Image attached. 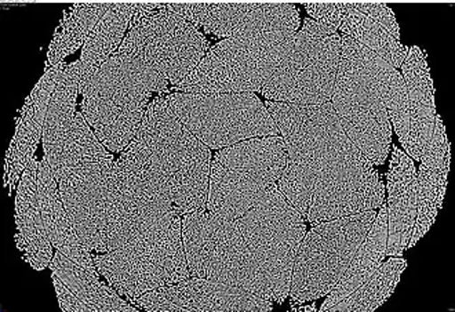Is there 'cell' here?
<instances>
[{"instance_id": "1", "label": "cell", "mask_w": 455, "mask_h": 312, "mask_svg": "<svg viewBox=\"0 0 455 312\" xmlns=\"http://www.w3.org/2000/svg\"><path fill=\"white\" fill-rule=\"evenodd\" d=\"M120 158L141 167L164 192L176 213L206 207L212 152L185 129L166 97H156L149 104L136 137Z\"/></svg>"}, {"instance_id": "2", "label": "cell", "mask_w": 455, "mask_h": 312, "mask_svg": "<svg viewBox=\"0 0 455 312\" xmlns=\"http://www.w3.org/2000/svg\"><path fill=\"white\" fill-rule=\"evenodd\" d=\"M265 107L283 134L287 164H304L316 174L312 201L359 186L376 172L345 133L331 102L267 101Z\"/></svg>"}, {"instance_id": "3", "label": "cell", "mask_w": 455, "mask_h": 312, "mask_svg": "<svg viewBox=\"0 0 455 312\" xmlns=\"http://www.w3.org/2000/svg\"><path fill=\"white\" fill-rule=\"evenodd\" d=\"M94 263L112 288L129 301L188 279L191 274L182 242L181 217L169 212L124 248L94 257Z\"/></svg>"}, {"instance_id": "4", "label": "cell", "mask_w": 455, "mask_h": 312, "mask_svg": "<svg viewBox=\"0 0 455 312\" xmlns=\"http://www.w3.org/2000/svg\"><path fill=\"white\" fill-rule=\"evenodd\" d=\"M236 223L259 267L262 299L283 304L307 229L304 217L275 184Z\"/></svg>"}, {"instance_id": "5", "label": "cell", "mask_w": 455, "mask_h": 312, "mask_svg": "<svg viewBox=\"0 0 455 312\" xmlns=\"http://www.w3.org/2000/svg\"><path fill=\"white\" fill-rule=\"evenodd\" d=\"M286 166L283 137H259L225 147L212 164L207 211L240 219L279 181Z\"/></svg>"}, {"instance_id": "6", "label": "cell", "mask_w": 455, "mask_h": 312, "mask_svg": "<svg viewBox=\"0 0 455 312\" xmlns=\"http://www.w3.org/2000/svg\"><path fill=\"white\" fill-rule=\"evenodd\" d=\"M376 217L377 212L367 211L315 224L294 260L290 286L292 306L317 300L336 289Z\"/></svg>"}, {"instance_id": "7", "label": "cell", "mask_w": 455, "mask_h": 312, "mask_svg": "<svg viewBox=\"0 0 455 312\" xmlns=\"http://www.w3.org/2000/svg\"><path fill=\"white\" fill-rule=\"evenodd\" d=\"M166 99L185 129L209 148H224L246 140L279 134L267 107L252 93H172Z\"/></svg>"}, {"instance_id": "8", "label": "cell", "mask_w": 455, "mask_h": 312, "mask_svg": "<svg viewBox=\"0 0 455 312\" xmlns=\"http://www.w3.org/2000/svg\"><path fill=\"white\" fill-rule=\"evenodd\" d=\"M207 49L209 42L196 27L166 7L137 22L116 54L142 60L160 81L177 86L196 68Z\"/></svg>"}, {"instance_id": "9", "label": "cell", "mask_w": 455, "mask_h": 312, "mask_svg": "<svg viewBox=\"0 0 455 312\" xmlns=\"http://www.w3.org/2000/svg\"><path fill=\"white\" fill-rule=\"evenodd\" d=\"M277 44L257 37H228L212 47L174 90L202 96L261 92Z\"/></svg>"}, {"instance_id": "10", "label": "cell", "mask_w": 455, "mask_h": 312, "mask_svg": "<svg viewBox=\"0 0 455 312\" xmlns=\"http://www.w3.org/2000/svg\"><path fill=\"white\" fill-rule=\"evenodd\" d=\"M331 104L342 129L359 151L372 164H384L392 146L387 107L363 69L342 57Z\"/></svg>"}, {"instance_id": "11", "label": "cell", "mask_w": 455, "mask_h": 312, "mask_svg": "<svg viewBox=\"0 0 455 312\" xmlns=\"http://www.w3.org/2000/svg\"><path fill=\"white\" fill-rule=\"evenodd\" d=\"M169 212H174L172 202L140 167L115 162L107 206L108 252L124 248Z\"/></svg>"}, {"instance_id": "12", "label": "cell", "mask_w": 455, "mask_h": 312, "mask_svg": "<svg viewBox=\"0 0 455 312\" xmlns=\"http://www.w3.org/2000/svg\"><path fill=\"white\" fill-rule=\"evenodd\" d=\"M114 158L75 166L60 180V196L72 226L89 251L108 252L107 206Z\"/></svg>"}, {"instance_id": "13", "label": "cell", "mask_w": 455, "mask_h": 312, "mask_svg": "<svg viewBox=\"0 0 455 312\" xmlns=\"http://www.w3.org/2000/svg\"><path fill=\"white\" fill-rule=\"evenodd\" d=\"M206 278L261 297L259 267L240 234L236 220L216 214L214 244Z\"/></svg>"}, {"instance_id": "14", "label": "cell", "mask_w": 455, "mask_h": 312, "mask_svg": "<svg viewBox=\"0 0 455 312\" xmlns=\"http://www.w3.org/2000/svg\"><path fill=\"white\" fill-rule=\"evenodd\" d=\"M341 57L363 69L370 84L387 107V116L394 124L400 142H403L409 124L410 97L402 75L374 52L347 35L341 36Z\"/></svg>"}, {"instance_id": "15", "label": "cell", "mask_w": 455, "mask_h": 312, "mask_svg": "<svg viewBox=\"0 0 455 312\" xmlns=\"http://www.w3.org/2000/svg\"><path fill=\"white\" fill-rule=\"evenodd\" d=\"M176 312L272 311V301L207 278L164 286Z\"/></svg>"}, {"instance_id": "16", "label": "cell", "mask_w": 455, "mask_h": 312, "mask_svg": "<svg viewBox=\"0 0 455 312\" xmlns=\"http://www.w3.org/2000/svg\"><path fill=\"white\" fill-rule=\"evenodd\" d=\"M37 201L50 244L74 263L84 267L92 276H99L94 259L84 242L80 241L68 213L65 211L57 189V180L52 176L46 161L39 162L37 167Z\"/></svg>"}, {"instance_id": "17", "label": "cell", "mask_w": 455, "mask_h": 312, "mask_svg": "<svg viewBox=\"0 0 455 312\" xmlns=\"http://www.w3.org/2000/svg\"><path fill=\"white\" fill-rule=\"evenodd\" d=\"M37 164L35 159L22 173L16 198L17 246L25 260L37 271L52 261V244L44 231L37 201Z\"/></svg>"}, {"instance_id": "18", "label": "cell", "mask_w": 455, "mask_h": 312, "mask_svg": "<svg viewBox=\"0 0 455 312\" xmlns=\"http://www.w3.org/2000/svg\"><path fill=\"white\" fill-rule=\"evenodd\" d=\"M136 9L137 4H112L111 9L90 32L80 56L79 92L122 44L120 42L132 24Z\"/></svg>"}, {"instance_id": "19", "label": "cell", "mask_w": 455, "mask_h": 312, "mask_svg": "<svg viewBox=\"0 0 455 312\" xmlns=\"http://www.w3.org/2000/svg\"><path fill=\"white\" fill-rule=\"evenodd\" d=\"M387 207L382 204L381 211L377 214L369 234L364 241L360 244L356 254L347 267L345 276L334 291L327 294V299L322 304V312H329L331 307L336 306L345 297L354 293L360 284L367 281L377 267L382 263L387 254Z\"/></svg>"}, {"instance_id": "20", "label": "cell", "mask_w": 455, "mask_h": 312, "mask_svg": "<svg viewBox=\"0 0 455 312\" xmlns=\"http://www.w3.org/2000/svg\"><path fill=\"white\" fill-rule=\"evenodd\" d=\"M111 158L112 155L102 146L96 134H92L82 112H77L75 116L68 136L54 146L44 148V161L57 181L77 164Z\"/></svg>"}, {"instance_id": "21", "label": "cell", "mask_w": 455, "mask_h": 312, "mask_svg": "<svg viewBox=\"0 0 455 312\" xmlns=\"http://www.w3.org/2000/svg\"><path fill=\"white\" fill-rule=\"evenodd\" d=\"M50 268L80 300L92 307V312H139L129 301L122 300L114 288L99 281V276H92L60 252L52 256Z\"/></svg>"}, {"instance_id": "22", "label": "cell", "mask_w": 455, "mask_h": 312, "mask_svg": "<svg viewBox=\"0 0 455 312\" xmlns=\"http://www.w3.org/2000/svg\"><path fill=\"white\" fill-rule=\"evenodd\" d=\"M80 87V60L67 65L57 84L54 94L50 100L47 109L46 121H44V148L54 146L68 136L69 130L74 124L75 107Z\"/></svg>"}, {"instance_id": "23", "label": "cell", "mask_w": 455, "mask_h": 312, "mask_svg": "<svg viewBox=\"0 0 455 312\" xmlns=\"http://www.w3.org/2000/svg\"><path fill=\"white\" fill-rule=\"evenodd\" d=\"M407 261L392 257L387 263L379 264L376 271L363 284L345 297L344 300L331 307L329 312H372L381 307L394 294Z\"/></svg>"}, {"instance_id": "24", "label": "cell", "mask_w": 455, "mask_h": 312, "mask_svg": "<svg viewBox=\"0 0 455 312\" xmlns=\"http://www.w3.org/2000/svg\"><path fill=\"white\" fill-rule=\"evenodd\" d=\"M299 22V12L294 4H259L234 36L257 37L282 44L296 34Z\"/></svg>"}, {"instance_id": "25", "label": "cell", "mask_w": 455, "mask_h": 312, "mask_svg": "<svg viewBox=\"0 0 455 312\" xmlns=\"http://www.w3.org/2000/svg\"><path fill=\"white\" fill-rule=\"evenodd\" d=\"M112 4H79L71 6V12H65L62 31L56 35L50 44L49 64H60L62 59L71 56L86 42L90 32L94 29Z\"/></svg>"}, {"instance_id": "26", "label": "cell", "mask_w": 455, "mask_h": 312, "mask_svg": "<svg viewBox=\"0 0 455 312\" xmlns=\"http://www.w3.org/2000/svg\"><path fill=\"white\" fill-rule=\"evenodd\" d=\"M339 29L357 44H363L364 47L374 52L387 64H391L395 69L403 65L409 53L406 46L387 34L381 25L364 16L363 12H357L352 4L342 19Z\"/></svg>"}, {"instance_id": "27", "label": "cell", "mask_w": 455, "mask_h": 312, "mask_svg": "<svg viewBox=\"0 0 455 312\" xmlns=\"http://www.w3.org/2000/svg\"><path fill=\"white\" fill-rule=\"evenodd\" d=\"M450 164L440 169H429L422 164L419 167L417 184V219L412 228L407 249L416 246L417 242L429 231L436 220L437 213L443 204L449 180Z\"/></svg>"}, {"instance_id": "28", "label": "cell", "mask_w": 455, "mask_h": 312, "mask_svg": "<svg viewBox=\"0 0 455 312\" xmlns=\"http://www.w3.org/2000/svg\"><path fill=\"white\" fill-rule=\"evenodd\" d=\"M216 214L202 211L187 213L182 219V242L189 274L194 278H206L214 244Z\"/></svg>"}, {"instance_id": "29", "label": "cell", "mask_w": 455, "mask_h": 312, "mask_svg": "<svg viewBox=\"0 0 455 312\" xmlns=\"http://www.w3.org/2000/svg\"><path fill=\"white\" fill-rule=\"evenodd\" d=\"M387 256H400L407 249L417 216L416 180L387 199Z\"/></svg>"}, {"instance_id": "30", "label": "cell", "mask_w": 455, "mask_h": 312, "mask_svg": "<svg viewBox=\"0 0 455 312\" xmlns=\"http://www.w3.org/2000/svg\"><path fill=\"white\" fill-rule=\"evenodd\" d=\"M316 174L311 167L304 164H287L286 169L277 181V188L283 194L302 217L307 216L314 196Z\"/></svg>"}, {"instance_id": "31", "label": "cell", "mask_w": 455, "mask_h": 312, "mask_svg": "<svg viewBox=\"0 0 455 312\" xmlns=\"http://www.w3.org/2000/svg\"><path fill=\"white\" fill-rule=\"evenodd\" d=\"M435 119L436 107H429L417 100L410 99L409 124L402 146L416 161H421L427 152L434 133Z\"/></svg>"}, {"instance_id": "32", "label": "cell", "mask_w": 455, "mask_h": 312, "mask_svg": "<svg viewBox=\"0 0 455 312\" xmlns=\"http://www.w3.org/2000/svg\"><path fill=\"white\" fill-rule=\"evenodd\" d=\"M259 4H207L206 19L202 28L217 37H231L242 27L249 12Z\"/></svg>"}, {"instance_id": "33", "label": "cell", "mask_w": 455, "mask_h": 312, "mask_svg": "<svg viewBox=\"0 0 455 312\" xmlns=\"http://www.w3.org/2000/svg\"><path fill=\"white\" fill-rule=\"evenodd\" d=\"M404 84L410 99L435 107L434 84L421 49L412 46L403 62Z\"/></svg>"}, {"instance_id": "34", "label": "cell", "mask_w": 455, "mask_h": 312, "mask_svg": "<svg viewBox=\"0 0 455 312\" xmlns=\"http://www.w3.org/2000/svg\"><path fill=\"white\" fill-rule=\"evenodd\" d=\"M416 166L409 155L394 146L391 164L387 172V194L389 196L400 194L416 180Z\"/></svg>"}, {"instance_id": "35", "label": "cell", "mask_w": 455, "mask_h": 312, "mask_svg": "<svg viewBox=\"0 0 455 312\" xmlns=\"http://www.w3.org/2000/svg\"><path fill=\"white\" fill-rule=\"evenodd\" d=\"M421 162L429 169H440L444 164H450V142L447 140L443 122L437 114L435 119L434 133Z\"/></svg>"}, {"instance_id": "36", "label": "cell", "mask_w": 455, "mask_h": 312, "mask_svg": "<svg viewBox=\"0 0 455 312\" xmlns=\"http://www.w3.org/2000/svg\"><path fill=\"white\" fill-rule=\"evenodd\" d=\"M357 12H363L364 16L376 21L381 25L382 28L387 34L394 36L396 41L400 39L399 25L395 19L394 12H392L387 4H352Z\"/></svg>"}, {"instance_id": "37", "label": "cell", "mask_w": 455, "mask_h": 312, "mask_svg": "<svg viewBox=\"0 0 455 312\" xmlns=\"http://www.w3.org/2000/svg\"><path fill=\"white\" fill-rule=\"evenodd\" d=\"M304 7L307 14L314 17L316 21L331 25L334 28L339 29L351 4H305Z\"/></svg>"}, {"instance_id": "38", "label": "cell", "mask_w": 455, "mask_h": 312, "mask_svg": "<svg viewBox=\"0 0 455 312\" xmlns=\"http://www.w3.org/2000/svg\"><path fill=\"white\" fill-rule=\"evenodd\" d=\"M52 282H54V288H56L62 311L92 312V307L80 300L79 297L54 274H52Z\"/></svg>"}, {"instance_id": "39", "label": "cell", "mask_w": 455, "mask_h": 312, "mask_svg": "<svg viewBox=\"0 0 455 312\" xmlns=\"http://www.w3.org/2000/svg\"><path fill=\"white\" fill-rule=\"evenodd\" d=\"M301 31H304L305 34L311 35V36L316 37V39H323V37L336 35L337 28H334L331 25L316 21V20L307 19L304 21V27H302Z\"/></svg>"}, {"instance_id": "40", "label": "cell", "mask_w": 455, "mask_h": 312, "mask_svg": "<svg viewBox=\"0 0 455 312\" xmlns=\"http://www.w3.org/2000/svg\"><path fill=\"white\" fill-rule=\"evenodd\" d=\"M297 311H316V307L305 306V307H301V308H297Z\"/></svg>"}]
</instances>
